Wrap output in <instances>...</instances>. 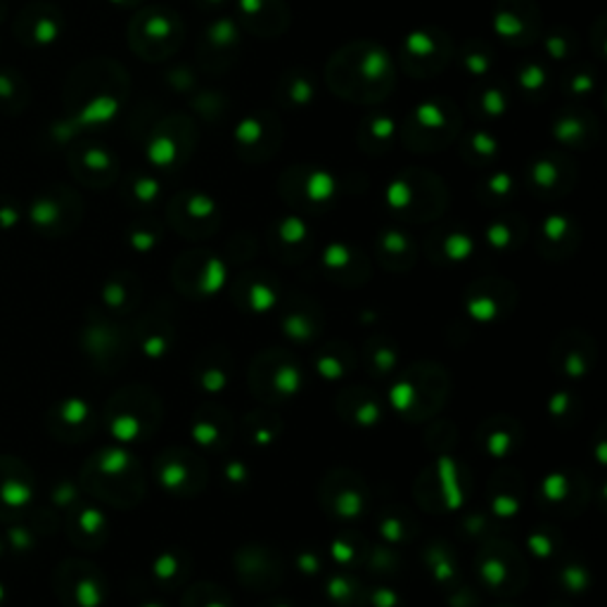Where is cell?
<instances>
[{
    "mask_svg": "<svg viewBox=\"0 0 607 607\" xmlns=\"http://www.w3.org/2000/svg\"><path fill=\"white\" fill-rule=\"evenodd\" d=\"M20 74L15 72H0V103H10V109L12 112H17L15 109V103L20 105Z\"/></svg>",
    "mask_w": 607,
    "mask_h": 607,
    "instance_id": "cell-2",
    "label": "cell"
},
{
    "mask_svg": "<svg viewBox=\"0 0 607 607\" xmlns=\"http://www.w3.org/2000/svg\"><path fill=\"white\" fill-rule=\"evenodd\" d=\"M30 499V487L26 482H20L15 475H10V479L3 475L0 477V507H22Z\"/></svg>",
    "mask_w": 607,
    "mask_h": 607,
    "instance_id": "cell-1",
    "label": "cell"
}]
</instances>
